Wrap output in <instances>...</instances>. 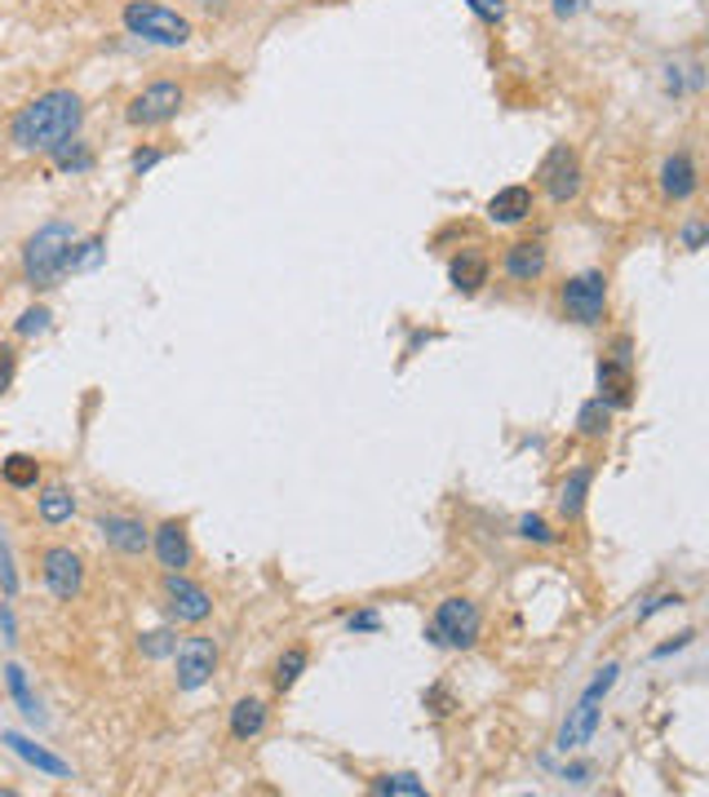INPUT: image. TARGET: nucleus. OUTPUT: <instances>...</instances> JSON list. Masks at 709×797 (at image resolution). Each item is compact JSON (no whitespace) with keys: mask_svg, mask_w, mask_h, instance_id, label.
Returning a JSON list of instances; mask_svg holds the SVG:
<instances>
[{"mask_svg":"<svg viewBox=\"0 0 709 797\" xmlns=\"http://www.w3.org/2000/svg\"><path fill=\"white\" fill-rule=\"evenodd\" d=\"M41 576H45V585H50V594H54V598L72 603V598L81 594V585H85L81 554H76V550H67V545L45 550V559H41Z\"/></svg>","mask_w":709,"mask_h":797,"instance_id":"obj_10","label":"nucleus"},{"mask_svg":"<svg viewBox=\"0 0 709 797\" xmlns=\"http://www.w3.org/2000/svg\"><path fill=\"white\" fill-rule=\"evenodd\" d=\"M616 665H603L599 673H594V682L581 691V700H576V709H572V718L563 722V731H559V748L563 753H572V748H581L594 731H599V704H603V695L616 687Z\"/></svg>","mask_w":709,"mask_h":797,"instance_id":"obj_5","label":"nucleus"},{"mask_svg":"<svg viewBox=\"0 0 709 797\" xmlns=\"http://www.w3.org/2000/svg\"><path fill=\"white\" fill-rule=\"evenodd\" d=\"M479 629H484V616H479V607H475L470 598H444V603L435 607L431 625H426V638H431L435 647H457V651H466V647L479 642Z\"/></svg>","mask_w":709,"mask_h":797,"instance_id":"obj_4","label":"nucleus"},{"mask_svg":"<svg viewBox=\"0 0 709 797\" xmlns=\"http://www.w3.org/2000/svg\"><path fill=\"white\" fill-rule=\"evenodd\" d=\"M266 722H271L266 700H235V709H231V735L235 740H257L266 731Z\"/></svg>","mask_w":709,"mask_h":797,"instance_id":"obj_18","label":"nucleus"},{"mask_svg":"<svg viewBox=\"0 0 709 797\" xmlns=\"http://www.w3.org/2000/svg\"><path fill=\"white\" fill-rule=\"evenodd\" d=\"M705 244V222H687L682 226V248H700Z\"/></svg>","mask_w":709,"mask_h":797,"instance_id":"obj_34","label":"nucleus"},{"mask_svg":"<svg viewBox=\"0 0 709 797\" xmlns=\"http://www.w3.org/2000/svg\"><path fill=\"white\" fill-rule=\"evenodd\" d=\"M173 678H178V691H200L209 678H213V669H218V647H213V638H182L178 647H173Z\"/></svg>","mask_w":709,"mask_h":797,"instance_id":"obj_9","label":"nucleus"},{"mask_svg":"<svg viewBox=\"0 0 709 797\" xmlns=\"http://www.w3.org/2000/svg\"><path fill=\"white\" fill-rule=\"evenodd\" d=\"M696 187H700V178H696V164H691V156H669L665 164H660V191H665V200H691L696 195Z\"/></svg>","mask_w":709,"mask_h":797,"instance_id":"obj_17","label":"nucleus"},{"mask_svg":"<svg viewBox=\"0 0 709 797\" xmlns=\"http://www.w3.org/2000/svg\"><path fill=\"white\" fill-rule=\"evenodd\" d=\"M45 328H50V310H41V306L19 319V332H23V337H36V332H45Z\"/></svg>","mask_w":709,"mask_h":797,"instance_id":"obj_31","label":"nucleus"},{"mask_svg":"<svg viewBox=\"0 0 709 797\" xmlns=\"http://www.w3.org/2000/svg\"><path fill=\"white\" fill-rule=\"evenodd\" d=\"M466 6H470L484 23H501V19H506V6H501V0H466Z\"/></svg>","mask_w":709,"mask_h":797,"instance_id":"obj_33","label":"nucleus"},{"mask_svg":"<svg viewBox=\"0 0 709 797\" xmlns=\"http://www.w3.org/2000/svg\"><path fill=\"white\" fill-rule=\"evenodd\" d=\"M537 182L554 204L576 200L581 195V160H576V151L568 142H554L537 164Z\"/></svg>","mask_w":709,"mask_h":797,"instance_id":"obj_7","label":"nucleus"},{"mask_svg":"<svg viewBox=\"0 0 709 797\" xmlns=\"http://www.w3.org/2000/svg\"><path fill=\"white\" fill-rule=\"evenodd\" d=\"M165 603H169V612H173L182 625H200V620H209V612H213V598H209L195 581H187L182 572H169V576H165Z\"/></svg>","mask_w":709,"mask_h":797,"instance_id":"obj_11","label":"nucleus"},{"mask_svg":"<svg viewBox=\"0 0 709 797\" xmlns=\"http://www.w3.org/2000/svg\"><path fill=\"white\" fill-rule=\"evenodd\" d=\"M501 270H506L515 284H532V279H541V275H546V248H541L537 240H519V244H510V248H506Z\"/></svg>","mask_w":709,"mask_h":797,"instance_id":"obj_15","label":"nucleus"},{"mask_svg":"<svg viewBox=\"0 0 709 797\" xmlns=\"http://www.w3.org/2000/svg\"><path fill=\"white\" fill-rule=\"evenodd\" d=\"M563 315L572 323H581V328L603 323V315H607V279H603V270H581V275H572L563 284Z\"/></svg>","mask_w":709,"mask_h":797,"instance_id":"obj_6","label":"nucleus"},{"mask_svg":"<svg viewBox=\"0 0 709 797\" xmlns=\"http://www.w3.org/2000/svg\"><path fill=\"white\" fill-rule=\"evenodd\" d=\"M81 120H85L81 98H76L72 89H50V94L32 98V103L14 116L10 138H14V147L28 151V156H54V151H63V147L81 134Z\"/></svg>","mask_w":709,"mask_h":797,"instance_id":"obj_1","label":"nucleus"},{"mask_svg":"<svg viewBox=\"0 0 709 797\" xmlns=\"http://www.w3.org/2000/svg\"><path fill=\"white\" fill-rule=\"evenodd\" d=\"M532 187H501L493 200H488V217L497 226H515V222H528L532 217Z\"/></svg>","mask_w":709,"mask_h":797,"instance_id":"obj_16","label":"nucleus"},{"mask_svg":"<svg viewBox=\"0 0 709 797\" xmlns=\"http://www.w3.org/2000/svg\"><path fill=\"white\" fill-rule=\"evenodd\" d=\"M581 6H585V0H554V14H563V19H568V14H576Z\"/></svg>","mask_w":709,"mask_h":797,"instance_id":"obj_38","label":"nucleus"},{"mask_svg":"<svg viewBox=\"0 0 709 797\" xmlns=\"http://www.w3.org/2000/svg\"><path fill=\"white\" fill-rule=\"evenodd\" d=\"M151 164H160V151H138L134 156V173H147Z\"/></svg>","mask_w":709,"mask_h":797,"instance_id":"obj_37","label":"nucleus"},{"mask_svg":"<svg viewBox=\"0 0 709 797\" xmlns=\"http://www.w3.org/2000/svg\"><path fill=\"white\" fill-rule=\"evenodd\" d=\"M98 532H103V536H107V545H112V550H120V554H142V550L151 545L147 523H142V519H134V514H107V519L98 523Z\"/></svg>","mask_w":709,"mask_h":797,"instance_id":"obj_13","label":"nucleus"},{"mask_svg":"<svg viewBox=\"0 0 709 797\" xmlns=\"http://www.w3.org/2000/svg\"><path fill=\"white\" fill-rule=\"evenodd\" d=\"M76 244V231L67 222H50L41 226L28 248H23V275L36 284V288H50L59 275H67V253Z\"/></svg>","mask_w":709,"mask_h":797,"instance_id":"obj_2","label":"nucleus"},{"mask_svg":"<svg viewBox=\"0 0 709 797\" xmlns=\"http://www.w3.org/2000/svg\"><path fill=\"white\" fill-rule=\"evenodd\" d=\"M6 744L23 757V762H32L36 771H45V775H72V766L63 762V757H54L50 748H41V744H32L28 735H19V731H6Z\"/></svg>","mask_w":709,"mask_h":797,"instance_id":"obj_19","label":"nucleus"},{"mask_svg":"<svg viewBox=\"0 0 709 797\" xmlns=\"http://www.w3.org/2000/svg\"><path fill=\"white\" fill-rule=\"evenodd\" d=\"M0 589H6L10 598L19 594V572H14V554H10V541L0 536Z\"/></svg>","mask_w":709,"mask_h":797,"instance_id":"obj_29","label":"nucleus"},{"mask_svg":"<svg viewBox=\"0 0 709 797\" xmlns=\"http://www.w3.org/2000/svg\"><path fill=\"white\" fill-rule=\"evenodd\" d=\"M14 368H19L14 346H0V394H6V390L14 385Z\"/></svg>","mask_w":709,"mask_h":797,"instance_id":"obj_30","label":"nucleus"},{"mask_svg":"<svg viewBox=\"0 0 709 797\" xmlns=\"http://www.w3.org/2000/svg\"><path fill=\"white\" fill-rule=\"evenodd\" d=\"M36 510H41V523H50V528H63V523H72V514H76V497H72V488H63V483H50V488L41 492Z\"/></svg>","mask_w":709,"mask_h":797,"instance_id":"obj_20","label":"nucleus"},{"mask_svg":"<svg viewBox=\"0 0 709 797\" xmlns=\"http://www.w3.org/2000/svg\"><path fill=\"white\" fill-rule=\"evenodd\" d=\"M151 541H156V559H160L165 572H187L191 567V541H187V523L182 519L160 523L151 532Z\"/></svg>","mask_w":709,"mask_h":797,"instance_id":"obj_12","label":"nucleus"},{"mask_svg":"<svg viewBox=\"0 0 709 797\" xmlns=\"http://www.w3.org/2000/svg\"><path fill=\"white\" fill-rule=\"evenodd\" d=\"M195 6H204V10H218V6H226V0H195Z\"/></svg>","mask_w":709,"mask_h":797,"instance_id":"obj_39","label":"nucleus"},{"mask_svg":"<svg viewBox=\"0 0 709 797\" xmlns=\"http://www.w3.org/2000/svg\"><path fill=\"white\" fill-rule=\"evenodd\" d=\"M519 536H528V541H541V545H546V541H550L554 532L546 528V519H537V514H528V519H519Z\"/></svg>","mask_w":709,"mask_h":797,"instance_id":"obj_32","label":"nucleus"},{"mask_svg":"<svg viewBox=\"0 0 709 797\" xmlns=\"http://www.w3.org/2000/svg\"><path fill=\"white\" fill-rule=\"evenodd\" d=\"M0 475H6V483H10V488H36V479H41V466H36L32 457L14 453L6 466H0Z\"/></svg>","mask_w":709,"mask_h":797,"instance_id":"obj_26","label":"nucleus"},{"mask_svg":"<svg viewBox=\"0 0 709 797\" xmlns=\"http://www.w3.org/2000/svg\"><path fill=\"white\" fill-rule=\"evenodd\" d=\"M182 103H187L182 85H173V81H156V85H147V89L129 103V125H138V129L169 125V120L182 111Z\"/></svg>","mask_w":709,"mask_h":797,"instance_id":"obj_8","label":"nucleus"},{"mask_svg":"<svg viewBox=\"0 0 709 797\" xmlns=\"http://www.w3.org/2000/svg\"><path fill=\"white\" fill-rule=\"evenodd\" d=\"M147 656H165V651H173V642H169V634H147Z\"/></svg>","mask_w":709,"mask_h":797,"instance_id":"obj_35","label":"nucleus"},{"mask_svg":"<svg viewBox=\"0 0 709 797\" xmlns=\"http://www.w3.org/2000/svg\"><path fill=\"white\" fill-rule=\"evenodd\" d=\"M373 793H395V797H422L426 784L413 775V771H395V775H378L373 779Z\"/></svg>","mask_w":709,"mask_h":797,"instance_id":"obj_25","label":"nucleus"},{"mask_svg":"<svg viewBox=\"0 0 709 797\" xmlns=\"http://www.w3.org/2000/svg\"><path fill=\"white\" fill-rule=\"evenodd\" d=\"M590 483H594V470H590V466L572 470V479H568V483H563V492H559V510H563V519H576V514L585 510V492H590Z\"/></svg>","mask_w":709,"mask_h":797,"instance_id":"obj_23","label":"nucleus"},{"mask_svg":"<svg viewBox=\"0 0 709 797\" xmlns=\"http://www.w3.org/2000/svg\"><path fill=\"white\" fill-rule=\"evenodd\" d=\"M378 625H382V620H378V612H360V616H350V629H360V634H364V629H378Z\"/></svg>","mask_w":709,"mask_h":797,"instance_id":"obj_36","label":"nucleus"},{"mask_svg":"<svg viewBox=\"0 0 709 797\" xmlns=\"http://www.w3.org/2000/svg\"><path fill=\"white\" fill-rule=\"evenodd\" d=\"M6 687H10V695H14V704H19V713H23L28 722H41V704H36V695H32V682H28V669H23V665H6Z\"/></svg>","mask_w":709,"mask_h":797,"instance_id":"obj_22","label":"nucleus"},{"mask_svg":"<svg viewBox=\"0 0 709 797\" xmlns=\"http://www.w3.org/2000/svg\"><path fill=\"white\" fill-rule=\"evenodd\" d=\"M107 257V248H103V240H85L81 248L72 244V253H67V270L76 275V270H94L98 262Z\"/></svg>","mask_w":709,"mask_h":797,"instance_id":"obj_28","label":"nucleus"},{"mask_svg":"<svg viewBox=\"0 0 709 797\" xmlns=\"http://www.w3.org/2000/svg\"><path fill=\"white\" fill-rule=\"evenodd\" d=\"M448 279H453V288H462V293H479V288L488 284V257H479V253H462V257H453Z\"/></svg>","mask_w":709,"mask_h":797,"instance_id":"obj_21","label":"nucleus"},{"mask_svg":"<svg viewBox=\"0 0 709 797\" xmlns=\"http://www.w3.org/2000/svg\"><path fill=\"white\" fill-rule=\"evenodd\" d=\"M576 426H581L585 439H603L607 426H612V408L603 404V398H590V404L581 408V417H576Z\"/></svg>","mask_w":709,"mask_h":797,"instance_id":"obj_24","label":"nucleus"},{"mask_svg":"<svg viewBox=\"0 0 709 797\" xmlns=\"http://www.w3.org/2000/svg\"><path fill=\"white\" fill-rule=\"evenodd\" d=\"M599 398L607 408H625L629 404V390H634V381H629V359H625V346H621V354L616 359H603L599 363Z\"/></svg>","mask_w":709,"mask_h":797,"instance_id":"obj_14","label":"nucleus"},{"mask_svg":"<svg viewBox=\"0 0 709 797\" xmlns=\"http://www.w3.org/2000/svg\"><path fill=\"white\" fill-rule=\"evenodd\" d=\"M301 669H306V647H288V651L279 656V665H275V687L288 691V687L301 678Z\"/></svg>","mask_w":709,"mask_h":797,"instance_id":"obj_27","label":"nucleus"},{"mask_svg":"<svg viewBox=\"0 0 709 797\" xmlns=\"http://www.w3.org/2000/svg\"><path fill=\"white\" fill-rule=\"evenodd\" d=\"M125 28L134 36H142V41H151V45H165V50H178V45L191 41V23L178 10L160 6V0H129V6H125Z\"/></svg>","mask_w":709,"mask_h":797,"instance_id":"obj_3","label":"nucleus"}]
</instances>
